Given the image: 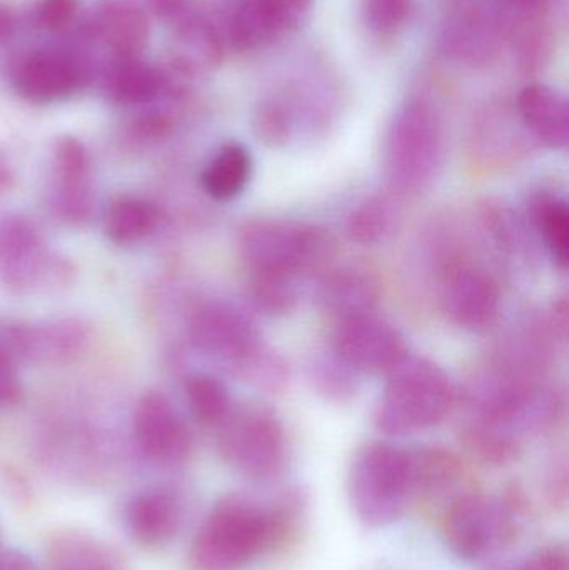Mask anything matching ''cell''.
I'll return each instance as SVG.
<instances>
[{"label":"cell","mask_w":569,"mask_h":570,"mask_svg":"<svg viewBox=\"0 0 569 570\" xmlns=\"http://www.w3.org/2000/svg\"><path fill=\"white\" fill-rule=\"evenodd\" d=\"M303 495L287 491L273 501L229 494L216 502L189 549L190 570H247L284 548L304 518Z\"/></svg>","instance_id":"obj_1"},{"label":"cell","mask_w":569,"mask_h":570,"mask_svg":"<svg viewBox=\"0 0 569 570\" xmlns=\"http://www.w3.org/2000/svg\"><path fill=\"white\" fill-rule=\"evenodd\" d=\"M530 514V502L520 485L500 495L471 489L440 512V529L451 554L464 562H480L518 542Z\"/></svg>","instance_id":"obj_2"},{"label":"cell","mask_w":569,"mask_h":570,"mask_svg":"<svg viewBox=\"0 0 569 570\" xmlns=\"http://www.w3.org/2000/svg\"><path fill=\"white\" fill-rule=\"evenodd\" d=\"M374 411V424L393 438L418 434L440 424L453 407L448 375L433 362L406 354L390 372Z\"/></svg>","instance_id":"obj_3"},{"label":"cell","mask_w":569,"mask_h":570,"mask_svg":"<svg viewBox=\"0 0 569 570\" xmlns=\"http://www.w3.org/2000/svg\"><path fill=\"white\" fill-rule=\"evenodd\" d=\"M347 501L364 528L396 524L413 502L410 451L387 442L363 445L347 471Z\"/></svg>","instance_id":"obj_4"},{"label":"cell","mask_w":569,"mask_h":570,"mask_svg":"<svg viewBox=\"0 0 569 570\" xmlns=\"http://www.w3.org/2000/svg\"><path fill=\"white\" fill-rule=\"evenodd\" d=\"M336 239L317 226L254 220L241 230L239 249L249 273L297 277L323 269L337 253Z\"/></svg>","instance_id":"obj_5"},{"label":"cell","mask_w":569,"mask_h":570,"mask_svg":"<svg viewBox=\"0 0 569 570\" xmlns=\"http://www.w3.org/2000/svg\"><path fill=\"white\" fill-rule=\"evenodd\" d=\"M219 452L227 465L259 484L276 481L287 464V438L273 411L246 405L223 422Z\"/></svg>","instance_id":"obj_6"},{"label":"cell","mask_w":569,"mask_h":570,"mask_svg":"<svg viewBox=\"0 0 569 570\" xmlns=\"http://www.w3.org/2000/svg\"><path fill=\"white\" fill-rule=\"evenodd\" d=\"M443 137L440 120L423 102L404 106L391 122L384 144L387 179L401 193L430 183L440 166Z\"/></svg>","instance_id":"obj_7"},{"label":"cell","mask_w":569,"mask_h":570,"mask_svg":"<svg viewBox=\"0 0 569 570\" xmlns=\"http://www.w3.org/2000/svg\"><path fill=\"white\" fill-rule=\"evenodd\" d=\"M333 351L357 374H387L408 354L403 335L373 312L337 322Z\"/></svg>","instance_id":"obj_8"},{"label":"cell","mask_w":569,"mask_h":570,"mask_svg":"<svg viewBox=\"0 0 569 570\" xmlns=\"http://www.w3.org/2000/svg\"><path fill=\"white\" fill-rule=\"evenodd\" d=\"M440 304L451 322L467 331H487L498 318L501 294L497 281L470 263H451L440 277Z\"/></svg>","instance_id":"obj_9"},{"label":"cell","mask_w":569,"mask_h":570,"mask_svg":"<svg viewBox=\"0 0 569 570\" xmlns=\"http://www.w3.org/2000/svg\"><path fill=\"white\" fill-rule=\"evenodd\" d=\"M133 428L140 454L160 468L183 465L193 452L189 429L173 404L156 392L140 399Z\"/></svg>","instance_id":"obj_10"},{"label":"cell","mask_w":569,"mask_h":570,"mask_svg":"<svg viewBox=\"0 0 569 570\" xmlns=\"http://www.w3.org/2000/svg\"><path fill=\"white\" fill-rule=\"evenodd\" d=\"M313 0H241L229 20V42L239 52L266 47L296 29Z\"/></svg>","instance_id":"obj_11"},{"label":"cell","mask_w":569,"mask_h":570,"mask_svg":"<svg viewBox=\"0 0 569 570\" xmlns=\"http://www.w3.org/2000/svg\"><path fill=\"white\" fill-rule=\"evenodd\" d=\"M186 518V502L173 489L154 488L139 492L124 511L127 532L147 551L170 544L179 534Z\"/></svg>","instance_id":"obj_12"},{"label":"cell","mask_w":569,"mask_h":570,"mask_svg":"<svg viewBox=\"0 0 569 570\" xmlns=\"http://www.w3.org/2000/svg\"><path fill=\"white\" fill-rule=\"evenodd\" d=\"M193 334L200 348L226 361L251 364L261 354L256 328L229 305L210 304L200 308L194 315Z\"/></svg>","instance_id":"obj_13"},{"label":"cell","mask_w":569,"mask_h":570,"mask_svg":"<svg viewBox=\"0 0 569 570\" xmlns=\"http://www.w3.org/2000/svg\"><path fill=\"white\" fill-rule=\"evenodd\" d=\"M57 274L36 227L13 214L0 216V276L13 287H29Z\"/></svg>","instance_id":"obj_14"},{"label":"cell","mask_w":569,"mask_h":570,"mask_svg":"<svg viewBox=\"0 0 569 570\" xmlns=\"http://www.w3.org/2000/svg\"><path fill=\"white\" fill-rule=\"evenodd\" d=\"M413 502L440 505V512L454 499L474 489L468 482V472L457 454L441 448L410 451Z\"/></svg>","instance_id":"obj_15"},{"label":"cell","mask_w":569,"mask_h":570,"mask_svg":"<svg viewBox=\"0 0 569 570\" xmlns=\"http://www.w3.org/2000/svg\"><path fill=\"white\" fill-rule=\"evenodd\" d=\"M47 570H129L119 549L82 528L57 529L46 548Z\"/></svg>","instance_id":"obj_16"},{"label":"cell","mask_w":569,"mask_h":570,"mask_svg":"<svg viewBox=\"0 0 569 570\" xmlns=\"http://www.w3.org/2000/svg\"><path fill=\"white\" fill-rule=\"evenodd\" d=\"M79 86V66L60 52H40L29 57L13 77L17 94L33 104L67 99Z\"/></svg>","instance_id":"obj_17"},{"label":"cell","mask_w":569,"mask_h":570,"mask_svg":"<svg viewBox=\"0 0 569 570\" xmlns=\"http://www.w3.org/2000/svg\"><path fill=\"white\" fill-rule=\"evenodd\" d=\"M524 127L545 146L561 149L569 139V110L563 94L545 83H531L518 97Z\"/></svg>","instance_id":"obj_18"},{"label":"cell","mask_w":569,"mask_h":570,"mask_svg":"<svg viewBox=\"0 0 569 570\" xmlns=\"http://www.w3.org/2000/svg\"><path fill=\"white\" fill-rule=\"evenodd\" d=\"M377 295L376 279L357 267L334 271L320 288L321 307L337 322L373 312Z\"/></svg>","instance_id":"obj_19"},{"label":"cell","mask_w":569,"mask_h":570,"mask_svg":"<svg viewBox=\"0 0 569 570\" xmlns=\"http://www.w3.org/2000/svg\"><path fill=\"white\" fill-rule=\"evenodd\" d=\"M173 57L183 72H210L223 60V40L209 22L189 17L177 27Z\"/></svg>","instance_id":"obj_20"},{"label":"cell","mask_w":569,"mask_h":570,"mask_svg":"<svg viewBox=\"0 0 569 570\" xmlns=\"http://www.w3.org/2000/svg\"><path fill=\"white\" fill-rule=\"evenodd\" d=\"M94 29L104 42L122 57H134L143 49L149 36L146 17L129 2L110 0L100 7L94 19Z\"/></svg>","instance_id":"obj_21"},{"label":"cell","mask_w":569,"mask_h":570,"mask_svg":"<svg viewBox=\"0 0 569 570\" xmlns=\"http://www.w3.org/2000/svg\"><path fill=\"white\" fill-rule=\"evenodd\" d=\"M253 176V157L241 144H226L204 167L200 184L207 196L230 200L239 196Z\"/></svg>","instance_id":"obj_22"},{"label":"cell","mask_w":569,"mask_h":570,"mask_svg":"<svg viewBox=\"0 0 569 570\" xmlns=\"http://www.w3.org/2000/svg\"><path fill=\"white\" fill-rule=\"evenodd\" d=\"M106 83L110 99L124 106L150 102L163 89V80L157 70L139 62L136 57H122L110 69Z\"/></svg>","instance_id":"obj_23"},{"label":"cell","mask_w":569,"mask_h":570,"mask_svg":"<svg viewBox=\"0 0 569 570\" xmlns=\"http://www.w3.org/2000/svg\"><path fill=\"white\" fill-rule=\"evenodd\" d=\"M159 210L149 200L120 197L114 200L104 217V230L116 244H133L156 230Z\"/></svg>","instance_id":"obj_24"},{"label":"cell","mask_w":569,"mask_h":570,"mask_svg":"<svg viewBox=\"0 0 569 570\" xmlns=\"http://www.w3.org/2000/svg\"><path fill=\"white\" fill-rule=\"evenodd\" d=\"M56 173L60 180V203L67 216L87 207L86 183L89 179V156L82 144L72 137L60 140L56 149Z\"/></svg>","instance_id":"obj_25"},{"label":"cell","mask_w":569,"mask_h":570,"mask_svg":"<svg viewBox=\"0 0 569 570\" xmlns=\"http://www.w3.org/2000/svg\"><path fill=\"white\" fill-rule=\"evenodd\" d=\"M400 216V206L390 194L370 197L351 216V237L363 246H380L396 233Z\"/></svg>","instance_id":"obj_26"},{"label":"cell","mask_w":569,"mask_h":570,"mask_svg":"<svg viewBox=\"0 0 569 570\" xmlns=\"http://www.w3.org/2000/svg\"><path fill=\"white\" fill-rule=\"evenodd\" d=\"M534 220L548 254L560 269H567L569 259V210L560 197H541L534 207Z\"/></svg>","instance_id":"obj_27"},{"label":"cell","mask_w":569,"mask_h":570,"mask_svg":"<svg viewBox=\"0 0 569 570\" xmlns=\"http://www.w3.org/2000/svg\"><path fill=\"white\" fill-rule=\"evenodd\" d=\"M249 295L263 314L271 317L290 314L297 304L296 277L279 273H251Z\"/></svg>","instance_id":"obj_28"},{"label":"cell","mask_w":569,"mask_h":570,"mask_svg":"<svg viewBox=\"0 0 569 570\" xmlns=\"http://www.w3.org/2000/svg\"><path fill=\"white\" fill-rule=\"evenodd\" d=\"M300 127V114L293 102L283 97L264 100L254 116L257 139L269 147H284L293 140Z\"/></svg>","instance_id":"obj_29"},{"label":"cell","mask_w":569,"mask_h":570,"mask_svg":"<svg viewBox=\"0 0 569 570\" xmlns=\"http://www.w3.org/2000/svg\"><path fill=\"white\" fill-rule=\"evenodd\" d=\"M187 404L200 424H220L230 412V395L226 385L213 375H194L186 384Z\"/></svg>","instance_id":"obj_30"},{"label":"cell","mask_w":569,"mask_h":570,"mask_svg":"<svg viewBox=\"0 0 569 570\" xmlns=\"http://www.w3.org/2000/svg\"><path fill=\"white\" fill-rule=\"evenodd\" d=\"M356 375L357 372L344 364L333 351L330 355L317 358L316 364L313 365L311 379L321 394L344 401L347 395H353L357 391Z\"/></svg>","instance_id":"obj_31"},{"label":"cell","mask_w":569,"mask_h":570,"mask_svg":"<svg viewBox=\"0 0 569 570\" xmlns=\"http://www.w3.org/2000/svg\"><path fill=\"white\" fill-rule=\"evenodd\" d=\"M413 0H363L367 27L380 36H391L410 19Z\"/></svg>","instance_id":"obj_32"},{"label":"cell","mask_w":569,"mask_h":570,"mask_svg":"<svg viewBox=\"0 0 569 570\" xmlns=\"http://www.w3.org/2000/svg\"><path fill=\"white\" fill-rule=\"evenodd\" d=\"M0 501L17 512H30L37 504L29 479L9 464H0Z\"/></svg>","instance_id":"obj_33"},{"label":"cell","mask_w":569,"mask_h":570,"mask_svg":"<svg viewBox=\"0 0 569 570\" xmlns=\"http://www.w3.org/2000/svg\"><path fill=\"white\" fill-rule=\"evenodd\" d=\"M77 13V0H40L37 20L47 30H62Z\"/></svg>","instance_id":"obj_34"},{"label":"cell","mask_w":569,"mask_h":570,"mask_svg":"<svg viewBox=\"0 0 569 570\" xmlns=\"http://www.w3.org/2000/svg\"><path fill=\"white\" fill-rule=\"evenodd\" d=\"M513 570H569L567 546L550 544L537 549Z\"/></svg>","instance_id":"obj_35"},{"label":"cell","mask_w":569,"mask_h":570,"mask_svg":"<svg viewBox=\"0 0 569 570\" xmlns=\"http://www.w3.org/2000/svg\"><path fill=\"white\" fill-rule=\"evenodd\" d=\"M545 501L553 511L568 508V471L567 464H555L545 481Z\"/></svg>","instance_id":"obj_36"},{"label":"cell","mask_w":569,"mask_h":570,"mask_svg":"<svg viewBox=\"0 0 569 570\" xmlns=\"http://www.w3.org/2000/svg\"><path fill=\"white\" fill-rule=\"evenodd\" d=\"M19 394L20 384L13 357L0 345V407L12 405Z\"/></svg>","instance_id":"obj_37"},{"label":"cell","mask_w":569,"mask_h":570,"mask_svg":"<svg viewBox=\"0 0 569 570\" xmlns=\"http://www.w3.org/2000/svg\"><path fill=\"white\" fill-rule=\"evenodd\" d=\"M0 570H37L36 564L22 552L0 546Z\"/></svg>","instance_id":"obj_38"},{"label":"cell","mask_w":569,"mask_h":570,"mask_svg":"<svg viewBox=\"0 0 569 570\" xmlns=\"http://www.w3.org/2000/svg\"><path fill=\"white\" fill-rule=\"evenodd\" d=\"M503 2L507 3L513 12L527 17V19L534 20L548 9L550 0H503Z\"/></svg>","instance_id":"obj_39"},{"label":"cell","mask_w":569,"mask_h":570,"mask_svg":"<svg viewBox=\"0 0 569 570\" xmlns=\"http://www.w3.org/2000/svg\"><path fill=\"white\" fill-rule=\"evenodd\" d=\"M13 30V13L9 6L0 2V40L7 39Z\"/></svg>","instance_id":"obj_40"}]
</instances>
